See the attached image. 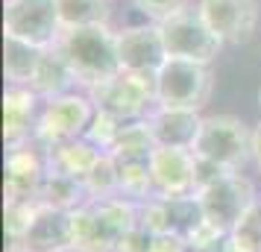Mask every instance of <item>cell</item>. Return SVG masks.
<instances>
[{
  "label": "cell",
  "mask_w": 261,
  "mask_h": 252,
  "mask_svg": "<svg viewBox=\"0 0 261 252\" xmlns=\"http://www.w3.org/2000/svg\"><path fill=\"white\" fill-rule=\"evenodd\" d=\"M56 50L68 62L73 82L85 91H94L103 82L115 79L123 65L118 53V33L103 26H83V30H65Z\"/></svg>",
  "instance_id": "6da1fadb"
},
{
  "label": "cell",
  "mask_w": 261,
  "mask_h": 252,
  "mask_svg": "<svg viewBox=\"0 0 261 252\" xmlns=\"http://www.w3.org/2000/svg\"><path fill=\"white\" fill-rule=\"evenodd\" d=\"M138 223V205L123 197H91L73 211V243L88 252H118Z\"/></svg>",
  "instance_id": "7a4b0ae2"
},
{
  "label": "cell",
  "mask_w": 261,
  "mask_h": 252,
  "mask_svg": "<svg viewBox=\"0 0 261 252\" xmlns=\"http://www.w3.org/2000/svg\"><path fill=\"white\" fill-rule=\"evenodd\" d=\"M194 156L229 173H238L252 158V132L247 129V123L232 115H208L202 118Z\"/></svg>",
  "instance_id": "3957f363"
},
{
  "label": "cell",
  "mask_w": 261,
  "mask_h": 252,
  "mask_svg": "<svg viewBox=\"0 0 261 252\" xmlns=\"http://www.w3.org/2000/svg\"><path fill=\"white\" fill-rule=\"evenodd\" d=\"M212 97L208 65L185 59H167L155 71V106L200 111Z\"/></svg>",
  "instance_id": "277c9868"
},
{
  "label": "cell",
  "mask_w": 261,
  "mask_h": 252,
  "mask_svg": "<svg viewBox=\"0 0 261 252\" xmlns=\"http://www.w3.org/2000/svg\"><path fill=\"white\" fill-rule=\"evenodd\" d=\"M94 103L91 97L68 91V94L50 97L41 103V115H38L36 126V141L41 147H56L65 141H76L85 138L91 120H94Z\"/></svg>",
  "instance_id": "5b68a950"
},
{
  "label": "cell",
  "mask_w": 261,
  "mask_h": 252,
  "mask_svg": "<svg viewBox=\"0 0 261 252\" xmlns=\"http://www.w3.org/2000/svg\"><path fill=\"white\" fill-rule=\"evenodd\" d=\"M88 97L97 111H106L123 123L144 120V115L155 106V73L150 76V73L120 71L115 79L88 91Z\"/></svg>",
  "instance_id": "8992f818"
},
{
  "label": "cell",
  "mask_w": 261,
  "mask_h": 252,
  "mask_svg": "<svg viewBox=\"0 0 261 252\" xmlns=\"http://www.w3.org/2000/svg\"><path fill=\"white\" fill-rule=\"evenodd\" d=\"M62 33L65 30L53 0H6L3 36L27 41L38 50H53Z\"/></svg>",
  "instance_id": "52a82bcc"
},
{
  "label": "cell",
  "mask_w": 261,
  "mask_h": 252,
  "mask_svg": "<svg viewBox=\"0 0 261 252\" xmlns=\"http://www.w3.org/2000/svg\"><path fill=\"white\" fill-rule=\"evenodd\" d=\"M159 33L165 41L167 59L212 65L223 47V41L212 33V26L202 21L197 9H185V12L173 15L167 21H159Z\"/></svg>",
  "instance_id": "ba28073f"
},
{
  "label": "cell",
  "mask_w": 261,
  "mask_h": 252,
  "mask_svg": "<svg viewBox=\"0 0 261 252\" xmlns=\"http://www.w3.org/2000/svg\"><path fill=\"white\" fill-rule=\"evenodd\" d=\"M197 200H200L205 223H212L214 229H220L223 235H229L238 226V220L255 205V188H252V182L247 176L226 173L220 179H214L212 185L200 188Z\"/></svg>",
  "instance_id": "9c48e42d"
},
{
  "label": "cell",
  "mask_w": 261,
  "mask_h": 252,
  "mask_svg": "<svg viewBox=\"0 0 261 252\" xmlns=\"http://www.w3.org/2000/svg\"><path fill=\"white\" fill-rule=\"evenodd\" d=\"M197 12L223 44H247L258 30V0H197Z\"/></svg>",
  "instance_id": "30bf717a"
},
{
  "label": "cell",
  "mask_w": 261,
  "mask_h": 252,
  "mask_svg": "<svg viewBox=\"0 0 261 252\" xmlns=\"http://www.w3.org/2000/svg\"><path fill=\"white\" fill-rule=\"evenodd\" d=\"M150 179L155 197L197 193V156L182 147H155L150 156Z\"/></svg>",
  "instance_id": "8fae6325"
},
{
  "label": "cell",
  "mask_w": 261,
  "mask_h": 252,
  "mask_svg": "<svg viewBox=\"0 0 261 252\" xmlns=\"http://www.w3.org/2000/svg\"><path fill=\"white\" fill-rule=\"evenodd\" d=\"M47 176V150L36 138L24 147L9 150L6 158V200H38L41 182Z\"/></svg>",
  "instance_id": "7c38bea8"
},
{
  "label": "cell",
  "mask_w": 261,
  "mask_h": 252,
  "mask_svg": "<svg viewBox=\"0 0 261 252\" xmlns=\"http://www.w3.org/2000/svg\"><path fill=\"white\" fill-rule=\"evenodd\" d=\"M41 97L30 85H9L3 94V141L6 150L24 147L36 138L38 115H41Z\"/></svg>",
  "instance_id": "4fadbf2b"
},
{
  "label": "cell",
  "mask_w": 261,
  "mask_h": 252,
  "mask_svg": "<svg viewBox=\"0 0 261 252\" xmlns=\"http://www.w3.org/2000/svg\"><path fill=\"white\" fill-rule=\"evenodd\" d=\"M73 246V211L53 208V205H38L36 217L24 238L15 243L12 249L21 252H62Z\"/></svg>",
  "instance_id": "5bb4252c"
},
{
  "label": "cell",
  "mask_w": 261,
  "mask_h": 252,
  "mask_svg": "<svg viewBox=\"0 0 261 252\" xmlns=\"http://www.w3.org/2000/svg\"><path fill=\"white\" fill-rule=\"evenodd\" d=\"M118 53L123 71L132 73H150L153 76L167 62V50L159 33V24L126 26L118 33Z\"/></svg>",
  "instance_id": "9a60e30c"
},
{
  "label": "cell",
  "mask_w": 261,
  "mask_h": 252,
  "mask_svg": "<svg viewBox=\"0 0 261 252\" xmlns=\"http://www.w3.org/2000/svg\"><path fill=\"white\" fill-rule=\"evenodd\" d=\"M144 123L153 135L155 147H182L194 150L197 135H200L202 118L200 111L191 108H167V106H153L144 115Z\"/></svg>",
  "instance_id": "2e32d148"
},
{
  "label": "cell",
  "mask_w": 261,
  "mask_h": 252,
  "mask_svg": "<svg viewBox=\"0 0 261 252\" xmlns=\"http://www.w3.org/2000/svg\"><path fill=\"white\" fill-rule=\"evenodd\" d=\"M47 150V170L59 173V176H71V179L85 182V176L91 173L103 150L94 147L88 138H76V141H65L56 147H44Z\"/></svg>",
  "instance_id": "e0dca14e"
},
{
  "label": "cell",
  "mask_w": 261,
  "mask_h": 252,
  "mask_svg": "<svg viewBox=\"0 0 261 252\" xmlns=\"http://www.w3.org/2000/svg\"><path fill=\"white\" fill-rule=\"evenodd\" d=\"M71 85H76V82H73V73H71V68H68V62L62 59V53L56 47L44 50L41 65H38V71H36V76H33L30 88H33L41 100H50V97L68 94Z\"/></svg>",
  "instance_id": "ac0fdd59"
},
{
  "label": "cell",
  "mask_w": 261,
  "mask_h": 252,
  "mask_svg": "<svg viewBox=\"0 0 261 252\" xmlns=\"http://www.w3.org/2000/svg\"><path fill=\"white\" fill-rule=\"evenodd\" d=\"M41 56H44V50L6 36L3 38V73H6V82L30 85L38 71V65H41Z\"/></svg>",
  "instance_id": "d6986e66"
},
{
  "label": "cell",
  "mask_w": 261,
  "mask_h": 252,
  "mask_svg": "<svg viewBox=\"0 0 261 252\" xmlns=\"http://www.w3.org/2000/svg\"><path fill=\"white\" fill-rule=\"evenodd\" d=\"M38 200L44 205H53V208H65V211H76L80 205H85L91 200V193L85 191V182L71 179V176H59V173H50L41 182V191H38Z\"/></svg>",
  "instance_id": "ffe728a7"
},
{
  "label": "cell",
  "mask_w": 261,
  "mask_h": 252,
  "mask_svg": "<svg viewBox=\"0 0 261 252\" xmlns=\"http://www.w3.org/2000/svg\"><path fill=\"white\" fill-rule=\"evenodd\" d=\"M155 150V141L147 123L144 120H135V123H126L120 135L115 138V144L109 147V156L115 161H150Z\"/></svg>",
  "instance_id": "44dd1931"
},
{
  "label": "cell",
  "mask_w": 261,
  "mask_h": 252,
  "mask_svg": "<svg viewBox=\"0 0 261 252\" xmlns=\"http://www.w3.org/2000/svg\"><path fill=\"white\" fill-rule=\"evenodd\" d=\"M62 30L103 26L109 21V0H53Z\"/></svg>",
  "instance_id": "7402d4cb"
},
{
  "label": "cell",
  "mask_w": 261,
  "mask_h": 252,
  "mask_svg": "<svg viewBox=\"0 0 261 252\" xmlns=\"http://www.w3.org/2000/svg\"><path fill=\"white\" fill-rule=\"evenodd\" d=\"M85 191L91 197H120V170L109 153H103L91 173L85 176Z\"/></svg>",
  "instance_id": "603a6c76"
},
{
  "label": "cell",
  "mask_w": 261,
  "mask_h": 252,
  "mask_svg": "<svg viewBox=\"0 0 261 252\" xmlns=\"http://www.w3.org/2000/svg\"><path fill=\"white\" fill-rule=\"evenodd\" d=\"M229 246L238 252H261V200H255V205L229 232Z\"/></svg>",
  "instance_id": "cb8c5ba5"
},
{
  "label": "cell",
  "mask_w": 261,
  "mask_h": 252,
  "mask_svg": "<svg viewBox=\"0 0 261 252\" xmlns=\"http://www.w3.org/2000/svg\"><path fill=\"white\" fill-rule=\"evenodd\" d=\"M38 205H41V200H6V235L12 238V246L24 238Z\"/></svg>",
  "instance_id": "d4e9b609"
},
{
  "label": "cell",
  "mask_w": 261,
  "mask_h": 252,
  "mask_svg": "<svg viewBox=\"0 0 261 252\" xmlns=\"http://www.w3.org/2000/svg\"><path fill=\"white\" fill-rule=\"evenodd\" d=\"M123 126H126L123 120L112 118V115H106V111H94V120H91V126H88L85 138H88L94 147H100L103 153H109V147L115 144V138L120 135Z\"/></svg>",
  "instance_id": "484cf974"
},
{
  "label": "cell",
  "mask_w": 261,
  "mask_h": 252,
  "mask_svg": "<svg viewBox=\"0 0 261 252\" xmlns=\"http://www.w3.org/2000/svg\"><path fill=\"white\" fill-rule=\"evenodd\" d=\"M132 3H135L138 12H144L147 18H153V24L167 21V18L185 12L191 6V0H132Z\"/></svg>",
  "instance_id": "4316f807"
},
{
  "label": "cell",
  "mask_w": 261,
  "mask_h": 252,
  "mask_svg": "<svg viewBox=\"0 0 261 252\" xmlns=\"http://www.w3.org/2000/svg\"><path fill=\"white\" fill-rule=\"evenodd\" d=\"M153 240H155V229H150L147 223H135L129 235L123 238V243L118 246V252H153Z\"/></svg>",
  "instance_id": "83f0119b"
},
{
  "label": "cell",
  "mask_w": 261,
  "mask_h": 252,
  "mask_svg": "<svg viewBox=\"0 0 261 252\" xmlns=\"http://www.w3.org/2000/svg\"><path fill=\"white\" fill-rule=\"evenodd\" d=\"M153 252H188V240L176 232H155Z\"/></svg>",
  "instance_id": "f1b7e54d"
},
{
  "label": "cell",
  "mask_w": 261,
  "mask_h": 252,
  "mask_svg": "<svg viewBox=\"0 0 261 252\" xmlns=\"http://www.w3.org/2000/svg\"><path fill=\"white\" fill-rule=\"evenodd\" d=\"M252 161H255V167L261 170V123L252 129Z\"/></svg>",
  "instance_id": "f546056e"
},
{
  "label": "cell",
  "mask_w": 261,
  "mask_h": 252,
  "mask_svg": "<svg viewBox=\"0 0 261 252\" xmlns=\"http://www.w3.org/2000/svg\"><path fill=\"white\" fill-rule=\"evenodd\" d=\"M62 252H88V249H83V246H76V243H73V246H68V249H62Z\"/></svg>",
  "instance_id": "4dcf8cb0"
},
{
  "label": "cell",
  "mask_w": 261,
  "mask_h": 252,
  "mask_svg": "<svg viewBox=\"0 0 261 252\" xmlns=\"http://www.w3.org/2000/svg\"><path fill=\"white\" fill-rule=\"evenodd\" d=\"M223 252H238V249H232V246H226V249Z\"/></svg>",
  "instance_id": "1f68e13d"
},
{
  "label": "cell",
  "mask_w": 261,
  "mask_h": 252,
  "mask_svg": "<svg viewBox=\"0 0 261 252\" xmlns=\"http://www.w3.org/2000/svg\"><path fill=\"white\" fill-rule=\"evenodd\" d=\"M258 106H261V88H258Z\"/></svg>",
  "instance_id": "d6a6232c"
},
{
  "label": "cell",
  "mask_w": 261,
  "mask_h": 252,
  "mask_svg": "<svg viewBox=\"0 0 261 252\" xmlns=\"http://www.w3.org/2000/svg\"><path fill=\"white\" fill-rule=\"evenodd\" d=\"M9 252H21V249H9Z\"/></svg>",
  "instance_id": "836d02e7"
}]
</instances>
